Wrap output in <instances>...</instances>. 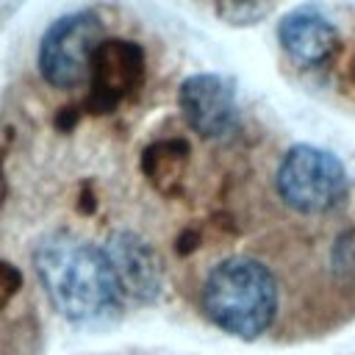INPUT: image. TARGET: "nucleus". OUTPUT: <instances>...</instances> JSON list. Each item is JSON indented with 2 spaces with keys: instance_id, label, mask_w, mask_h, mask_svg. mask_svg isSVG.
I'll return each instance as SVG.
<instances>
[{
  "instance_id": "obj_1",
  "label": "nucleus",
  "mask_w": 355,
  "mask_h": 355,
  "mask_svg": "<svg viewBox=\"0 0 355 355\" xmlns=\"http://www.w3.org/2000/svg\"><path fill=\"white\" fill-rule=\"evenodd\" d=\"M33 269L53 308L69 322H100L122 302L105 250L78 236L42 239L33 250Z\"/></svg>"
},
{
  "instance_id": "obj_2",
  "label": "nucleus",
  "mask_w": 355,
  "mask_h": 355,
  "mask_svg": "<svg viewBox=\"0 0 355 355\" xmlns=\"http://www.w3.org/2000/svg\"><path fill=\"white\" fill-rule=\"evenodd\" d=\"M200 302L219 330L239 338H258L277 316V283L261 261L233 255L208 272Z\"/></svg>"
},
{
  "instance_id": "obj_3",
  "label": "nucleus",
  "mask_w": 355,
  "mask_h": 355,
  "mask_svg": "<svg viewBox=\"0 0 355 355\" xmlns=\"http://www.w3.org/2000/svg\"><path fill=\"white\" fill-rule=\"evenodd\" d=\"M280 200L297 214H324L333 211L347 194V172L336 155L327 150L297 144L291 147L275 175Z\"/></svg>"
},
{
  "instance_id": "obj_4",
  "label": "nucleus",
  "mask_w": 355,
  "mask_h": 355,
  "mask_svg": "<svg viewBox=\"0 0 355 355\" xmlns=\"http://www.w3.org/2000/svg\"><path fill=\"white\" fill-rule=\"evenodd\" d=\"M103 22L94 11H72L55 19L39 42V72L55 89H75L89 80L94 53L103 44Z\"/></svg>"
},
{
  "instance_id": "obj_5",
  "label": "nucleus",
  "mask_w": 355,
  "mask_h": 355,
  "mask_svg": "<svg viewBox=\"0 0 355 355\" xmlns=\"http://www.w3.org/2000/svg\"><path fill=\"white\" fill-rule=\"evenodd\" d=\"M183 119L202 139H227L239 128L236 89L222 75H191L178 92Z\"/></svg>"
},
{
  "instance_id": "obj_6",
  "label": "nucleus",
  "mask_w": 355,
  "mask_h": 355,
  "mask_svg": "<svg viewBox=\"0 0 355 355\" xmlns=\"http://www.w3.org/2000/svg\"><path fill=\"white\" fill-rule=\"evenodd\" d=\"M105 255L114 269L122 300L150 305L164 288V266L147 239L130 230H116L105 241Z\"/></svg>"
},
{
  "instance_id": "obj_7",
  "label": "nucleus",
  "mask_w": 355,
  "mask_h": 355,
  "mask_svg": "<svg viewBox=\"0 0 355 355\" xmlns=\"http://www.w3.org/2000/svg\"><path fill=\"white\" fill-rule=\"evenodd\" d=\"M144 80V53L125 39H105L92 61L89 108L94 114L114 111Z\"/></svg>"
},
{
  "instance_id": "obj_8",
  "label": "nucleus",
  "mask_w": 355,
  "mask_h": 355,
  "mask_svg": "<svg viewBox=\"0 0 355 355\" xmlns=\"http://www.w3.org/2000/svg\"><path fill=\"white\" fill-rule=\"evenodd\" d=\"M277 39L297 64L316 67L336 50L338 33L333 22L316 8H297L280 19Z\"/></svg>"
},
{
  "instance_id": "obj_9",
  "label": "nucleus",
  "mask_w": 355,
  "mask_h": 355,
  "mask_svg": "<svg viewBox=\"0 0 355 355\" xmlns=\"http://www.w3.org/2000/svg\"><path fill=\"white\" fill-rule=\"evenodd\" d=\"M189 161V147L186 141H178V139H169V141H158L153 147H147L144 153V161H141V169L144 175L166 191V180H178L183 166Z\"/></svg>"
},
{
  "instance_id": "obj_10",
  "label": "nucleus",
  "mask_w": 355,
  "mask_h": 355,
  "mask_svg": "<svg viewBox=\"0 0 355 355\" xmlns=\"http://www.w3.org/2000/svg\"><path fill=\"white\" fill-rule=\"evenodd\" d=\"M17 288H19V272H17L11 263L0 261V305H3Z\"/></svg>"
},
{
  "instance_id": "obj_11",
  "label": "nucleus",
  "mask_w": 355,
  "mask_h": 355,
  "mask_svg": "<svg viewBox=\"0 0 355 355\" xmlns=\"http://www.w3.org/2000/svg\"><path fill=\"white\" fill-rule=\"evenodd\" d=\"M69 108H61V116H58V128H72L75 125V108H72V114H67Z\"/></svg>"
},
{
  "instance_id": "obj_12",
  "label": "nucleus",
  "mask_w": 355,
  "mask_h": 355,
  "mask_svg": "<svg viewBox=\"0 0 355 355\" xmlns=\"http://www.w3.org/2000/svg\"><path fill=\"white\" fill-rule=\"evenodd\" d=\"M352 80H355V67H352Z\"/></svg>"
}]
</instances>
